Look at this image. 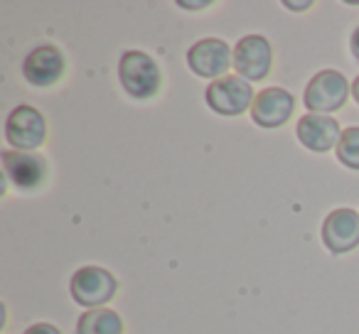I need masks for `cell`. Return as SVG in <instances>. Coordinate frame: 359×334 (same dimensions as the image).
<instances>
[{
	"mask_svg": "<svg viewBox=\"0 0 359 334\" xmlns=\"http://www.w3.org/2000/svg\"><path fill=\"white\" fill-rule=\"evenodd\" d=\"M118 79L121 86L133 99H150L160 91L163 76H160L158 62L140 50H128L118 60Z\"/></svg>",
	"mask_w": 359,
	"mask_h": 334,
	"instance_id": "6da1fadb",
	"label": "cell"
},
{
	"mask_svg": "<svg viewBox=\"0 0 359 334\" xmlns=\"http://www.w3.org/2000/svg\"><path fill=\"white\" fill-rule=\"evenodd\" d=\"M352 91L349 81L344 79L339 71L334 69H323L310 79V84L305 86V109L310 113H323L330 116L332 111H339L347 104V96Z\"/></svg>",
	"mask_w": 359,
	"mask_h": 334,
	"instance_id": "7a4b0ae2",
	"label": "cell"
},
{
	"mask_svg": "<svg viewBox=\"0 0 359 334\" xmlns=\"http://www.w3.org/2000/svg\"><path fill=\"white\" fill-rule=\"evenodd\" d=\"M116 288H118L116 278L106 268H99V265H84V268H79L72 275V283H69V293L74 298V302L91 309H99L106 302H111L116 295Z\"/></svg>",
	"mask_w": 359,
	"mask_h": 334,
	"instance_id": "3957f363",
	"label": "cell"
},
{
	"mask_svg": "<svg viewBox=\"0 0 359 334\" xmlns=\"http://www.w3.org/2000/svg\"><path fill=\"white\" fill-rule=\"evenodd\" d=\"M205 99L210 109L219 116H241L246 109H251L256 96L246 79L236 74H226L207 86Z\"/></svg>",
	"mask_w": 359,
	"mask_h": 334,
	"instance_id": "277c9868",
	"label": "cell"
},
{
	"mask_svg": "<svg viewBox=\"0 0 359 334\" xmlns=\"http://www.w3.org/2000/svg\"><path fill=\"white\" fill-rule=\"evenodd\" d=\"M47 138L45 116L32 106H15L6 120V140L20 153L37 150Z\"/></svg>",
	"mask_w": 359,
	"mask_h": 334,
	"instance_id": "5b68a950",
	"label": "cell"
},
{
	"mask_svg": "<svg viewBox=\"0 0 359 334\" xmlns=\"http://www.w3.org/2000/svg\"><path fill=\"white\" fill-rule=\"evenodd\" d=\"M273 64V50L264 35H249L234 47L236 76L246 81H264Z\"/></svg>",
	"mask_w": 359,
	"mask_h": 334,
	"instance_id": "8992f818",
	"label": "cell"
},
{
	"mask_svg": "<svg viewBox=\"0 0 359 334\" xmlns=\"http://www.w3.org/2000/svg\"><path fill=\"white\" fill-rule=\"evenodd\" d=\"M187 64L195 71L197 76H205V79H222L226 76L224 71L234 64V52L229 50L224 40H217V37H207L200 40L197 45L190 47L187 52Z\"/></svg>",
	"mask_w": 359,
	"mask_h": 334,
	"instance_id": "52a82bcc",
	"label": "cell"
},
{
	"mask_svg": "<svg viewBox=\"0 0 359 334\" xmlns=\"http://www.w3.org/2000/svg\"><path fill=\"white\" fill-rule=\"evenodd\" d=\"M295 109V101L290 91L280 89V86H271L256 94L254 104H251V120L261 128H280L290 120Z\"/></svg>",
	"mask_w": 359,
	"mask_h": 334,
	"instance_id": "ba28073f",
	"label": "cell"
},
{
	"mask_svg": "<svg viewBox=\"0 0 359 334\" xmlns=\"http://www.w3.org/2000/svg\"><path fill=\"white\" fill-rule=\"evenodd\" d=\"M323 244L330 253H349L359 246V214L354 209H334L323 224Z\"/></svg>",
	"mask_w": 359,
	"mask_h": 334,
	"instance_id": "9c48e42d",
	"label": "cell"
},
{
	"mask_svg": "<svg viewBox=\"0 0 359 334\" xmlns=\"http://www.w3.org/2000/svg\"><path fill=\"white\" fill-rule=\"evenodd\" d=\"M3 170H6V182H13L18 190L30 192L45 182L47 162L35 153L6 150L3 153Z\"/></svg>",
	"mask_w": 359,
	"mask_h": 334,
	"instance_id": "30bf717a",
	"label": "cell"
},
{
	"mask_svg": "<svg viewBox=\"0 0 359 334\" xmlns=\"http://www.w3.org/2000/svg\"><path fill=\"white\" fill-rule=\"evenodd\" d=\"M65 55L55 45H40L22 62V76L32 86H52L65 76Z\"/></svg>",
	"mask_w": 359,
	"mask_h": 334,
	"instance_id": "8fae6325",
	"label": "cell"
},
{
	"mask_svg": "<svg viewBox=\"0 0 359 334\" xmlns=\"http://www.w3.org/2000/svg\"><path fill=\"white\" fill-rule=\"evenodd\" d=\"M298 140L313 153H327V150L337 148L339 138H342V128H339L337 118L323 113H308L298 120Z\"/></svg>",
	"mask_w": 359,
	"mask_h": 334,
	"instance_id": "7c38bea8",
	"label": "cell"
},
{
	"mask_svg": "<svg viewBox=\"0 0 359 334\" xmlns=\"http://www.w3.org/2000/svg\"><path fill=\"white\" fill-rule=\"evenodd\" d=\"M76 334H123V319L114 309H89L79 317Z\"/></svg>",
	"mask_w": 359,
	"mask_h": 334,
	"instance_id": "4fadbf2b",
	"label": "cell"
},
{
	"mask_svg": "<svg viewBox=\"0 0 359 334\" xmlns=\"http://www.w3.org/2000/svg\"><path fill=\"white\" fill-rule=\"evenodd\" d=\"M337 158L344 167L359 170V125L342 130V138H339L337 145Z\"/></svg>",
	"mask_w": 359,
	"mask_h": 334,
	"instance_id": "5bb4252c",
	"label": "cell"
},
{
	"mask_svg": "<svg viewBox=\"0 0 359 334\" xmlns=\"http://www.w3.org/2000/svg\"><path fill=\"white\" fill-rule=\"evenodd\" d=\"M22 334H62V332L50 322H37V324H32V327H27Z\"/></svg>",
	"mask_w": 359,
	"mask_h": 334,
	"instance_id": "9a60e30c",
	"label": "cell"
},
{
	"mask_svg": "<svg viewBox=\"0 0 359 334\" xmlns=\"http://www.w3.org/2000/svg\"><path fill=\"white\" fill-rule=\"evenodd\" d=\"M349 50H352L354 60H359V27L352 32V40H349Z\"/></svg>",
	"mask_w": 359,
	"mask_h": 334,
	"instance_id": "2e32d148",
	"label": "cell"
},
{
	"mask_svg": "<svg viewBox=\"0 0 359 334\" xmlns=\"http://www.w3.org/2000/svg\"><path fill=\"white\" fill-rule=\"evenodd\" d=\"M285 8H290V11H305V8H310V3H285Z\"/></svg>",
	"mask_w": 359,
	"mask_h": 334,
	"instance_id": "e0dca14e",
	"label": "cell"
},
{
	"mask_svg": "<svg viewBox=\"0 0 359 334\" xmlns=\"http://www.w3.org/2000/svg\"><path fill=\"white\" fill-rule=\"evenodd\" d=\"M352 94H354V101L359 104V76L354 79V84H352Z\"/></svg>",
	"mask_w": 359,
	"mask_h": 334,
	"instance_id": "ac0fdd59",
	"label": "cell"
}]
</instances>
